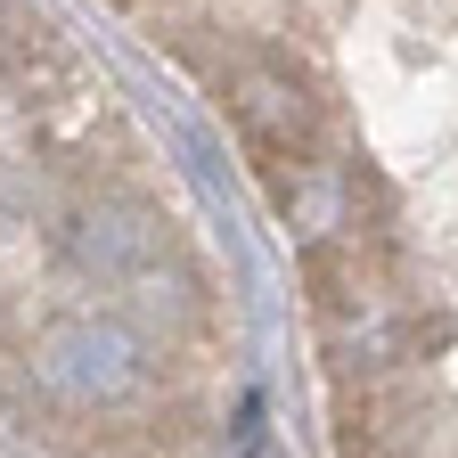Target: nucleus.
<instances>
[{
	"label": "nucleus",
	"mask_w": 458,
	"mask_h": 458,
	"mask_svg": "<svg viewBox=\"0 0 458 458\" xmlns=\"http://www.w3.org/2000/svg\"><path fill=\"white\" fill-rule=\"evenodd\" d=\"M33 377H41L49 393H66V401H123V393H140L148 352H140V335H131L123 319H90V311H82V319L41 327Z\"/></svg>",
	"instance_id": "nucleus-1"
},
{
	"label": "nucleus",
	"mask_w": 458,
	"mask_h": 458,
	"mask_svg": "<svg viewBox=\"0 0 458 458\" xmlns=\"http://www.w3.org/2000/svg\"><path fill=\"white\" fill-rule=\"evenodd\" d=\"M229 123H238V140L262 172H286V164L319 156V98L278 66H238L229 74Z\"/></svg>",
	"instance_id": "nucleus-2"
},
{
	"label": "nucleus",
	"mask_w": 458,
	"mask_h": 458,
	"mask_svg": "<svg viewBox=\"0 0 458 458\" xmlns=\"http://www.w3.org/2000/svg\"><path fill=\"white\" fill-rule=\"evenodd\" d=\"M156 254H164V221H156V205H140V197H98V205H82V213L66 221V262H74V270L140 278V270H156Z\"/></svg>",
	"instance_id": "nucleus-3"
},
{
	"label": "nucleus",
	"mask_w": 458,
	"mask_h": 458,
	"mask_svg": "<svg viewBox=\"0 0 458 458\" xmlns=\"http://www.w3.org/2000/svg\"><path fill=\"white\" fill-rule=\"evenodd\" d=\"M278 181V213H286V229L319 254V246H335L344 229H352V172H335V164H286V172H270Z\"/></svg>",
	"instance_id": "nucleus-4"
},
{
	"label": "nucleus",
	"mask_w": 458,
	"mask_h": 458,
	"mask_svg": "<svg viewBox=\"0 0 458 458\" xmlns=\"http://www.w3.org/2000/svg\"><path fill=\"white\" fill-rule=\"evenodd\" d=\"M246 458H278V442H270V434H254V442H246Z\"/></svg>",
	"instance_id": "nucleus-5"
}]
</instances>
